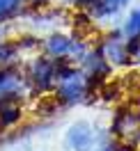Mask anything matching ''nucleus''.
Masks as SVG:
<instances>
[{
    "mask_svg": "<svg viewBox=\"0 0 140 151\" xmlns=\"http://www.w3.org/2000/svg\"><path fill=\"white\" fill-rule=\"evenodd\" d=\"M30 89L32 87L28 83V76H23L16 66L0 69V101H21Z\"/></svg>",
    "mask_w": 140,
    "mask_h": 151,
    "instance_id": "1",
    "label": "nucleus"
},
{
    "mask_svg": "<svg viewBox=\"0 0 140 151\" xmlns=\"http://www.w3.org/2000/svg\"><path fill=\"white\" fill-rule=\"evenodd\" d=\"M28 83L37 92H48L57 83L55 76V57H35L28 66Z\"/></svg>",
    "mask_w": 140,
    "mask_h": 151,
    "instance_id": "2",
    "label": "nucleus"
},
{
    "mask_svg": "<svg viewBox=\"0 0 140 151\" xmlns=\"http://www.w3.org/2000/svg\"><path fill=\"white\" fill-rule=\"evenodd\" d=\"M94 131L87 122H76L67 131V147L71 151H92Z\"/></svg>",
    "mask_w": 140,
    "mask_h": 151,
    "instance_id": "3",
    "label": "nucleus"
},
{
    "mask_svg": "<svg viewBox=\"0 0 140 151\" xmlns=\"http://www.w3.org/2000/svg\"><path fill=\"white\" fill-rule=\"evenodd\" d=\"M101 55L112 62V64H129V48H126V39H122V32H115L106 39V44L101 46Z\"/></svg>",
    "mask_w": 140,
    "mask_h": 151,
    "instance_id": "4",
    "label": "nucleus"
},
{
    "mask_svg": "<svg viewBox=\"0 0 140 151\" xmlns=\"http://www.w3.org/2000/svg\"><path fill=\"white\" fill-rule=\"evenodd\" d=\"M23 119L21 101H0V133L16 126Z\"/></svg>",
    "mask_w": 140,
    "mask_h": 151,
    "instance_id": "5",
    "label": "nucleus"
},
{
    "mask_svg": "<svg viewBox=\"0 0 140 151\" xmlns=\"http://www.w3.org/2000/svg\"><path fill=\"white\" fill-rule=\"evenodd\" d=\"M83 62V73L90 78H103L108 73V60L101 55V50H94V53H85Z\"/></svg>",
    "mask_w": 140,
    "mask_h": 151,
    "instance_id": "6",
    "label": "nucleus"
},
{
    "mask_svg": "<svg viewBox=\"0 0 140 151\" xmlns=\"http://www.w3.org/2000/svg\"><path fill=\"white\" fill-rule=\"evenodd\" d=\"M71 41L74 39L67 37V35H60V32H53L51 37L44 41V48H46L48 57H67L69 60V50H71Z\"/></svg>",
    "mask_w": 140,
    "mask_h": 151,
    "instance_id": "7",
    "label": "nucleus"
},
{
    "mask_svg": "<svg viewBox=\"0 0 140 151\" xmlns=\"http://www.w3.org/2000/svg\"><path fill=\"white\" fill-rule=\"evenodd\" d=\"M136 131H140V117H138V114H133V112L122 110V112L117 114L115 124H112V133L131 140V133H136Z\"/></svg>",
    "mask_w": 140,
    "mask_h": 151,
    "instance_id": "8",
    "label": "nucleus"
},
{
    "mask_svg": "<svg viewBox=\"0 0 140 151\" xmlns=\"http://www.w3.org/2000/svg\"><path fill=\"white\" fill-rule=\"evenodd\" d=\"M25 0H0V23H9L21 14Z\"/></svg>",
    "mask_w": 140,
    "mask_h": 151,
    "instance_id": "9",
    "label": "nucleus"
},
{
    "mask_svg": "<svg viewBox=\"0 0 140 151\" xmlns=\"http://www.w3.org/2000/svg\"><path fill=\"white\" fill-rule=\"evenodd\" d=\"M122 35L126 39H140V9H133L129 16H126Z\"/></svg>",
    "mask_w": 140,
    "mask_h": 151,
    "instance_id": "10",
    "label": "nucleus"
},
{
    "mask_svg": "<svg viewBox=\"0 0 140 151\" xmlns=\"http://www.w3.org/2000/svg\"><path fill=\"white\" fill-rule=\"evenodd\" d=\"M120 151H133V147H122Z\"/></svg>",
    "mask_w": 140,
    "mask_h": 151,
    "instance_id": "11",
    "label": "nucleus"
}]
</instances>
